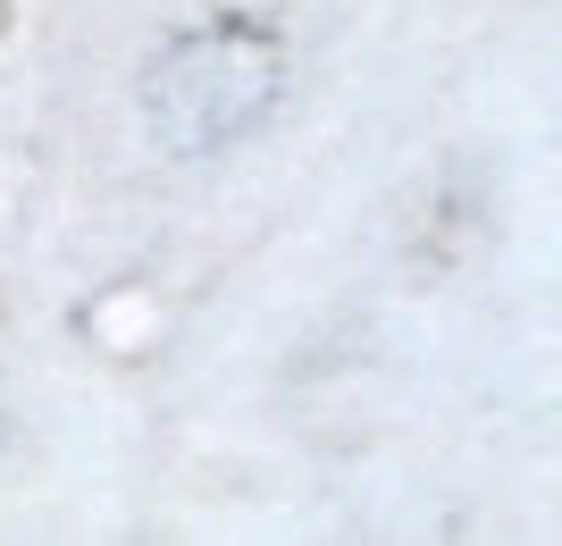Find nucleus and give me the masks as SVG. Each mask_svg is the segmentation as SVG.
Segmentation results:
<instances>
[{
  "instance_id": "nucleus-1",
  "label": "nucleus",
  "mask_w": 562,
  "mask_h": 546,
  "mask_svg": "<svg viewBox=\"0 0 562 546\" xmlns=\"http://www.w3.org/2000/svg\"><path fill=\"white\" fill-rule=\"evenodd\" d=\"M278 93H285V43L252 18L177 34L135 85L151 143L177 160H211V152H235L244 135H260L278 119Z\"/></svg>"
}]
</instances>
